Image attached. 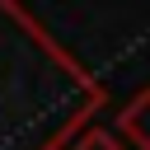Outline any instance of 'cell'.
I'll use <instances>...</instances> for the list:
<instances>
[{
	"instance_id": "obj_1",
	"label": "cell",
	"mask_w": 150,
	"mask_h": 150,
	"mask_svg": "<svg viewBox=\"0 0 150 150\" xmlns=\"http://www.w3.org/2000/svg\"><path fill=\"white\" fill-rule=\"evenodd\" d=\"M117 131H122L136 150H150V89H141V94L117 112Z\"/></svg>"
},
{
	"instance_id": "obj_2",
	"label": "cell",
	"mask_w": 150,
	"mask_h": 150,
	"mask_svg": "<svg viewBox=\"0 0 150 150\" xmlns=\"http://www.w3.org/2000/svg\"><path fill=\"white\" fill-rule=\"evenodd\" d=\"M70 150H122V141H117L112 131H103V127H89V131H84Z\"/></svg>"
}]
</instances>
